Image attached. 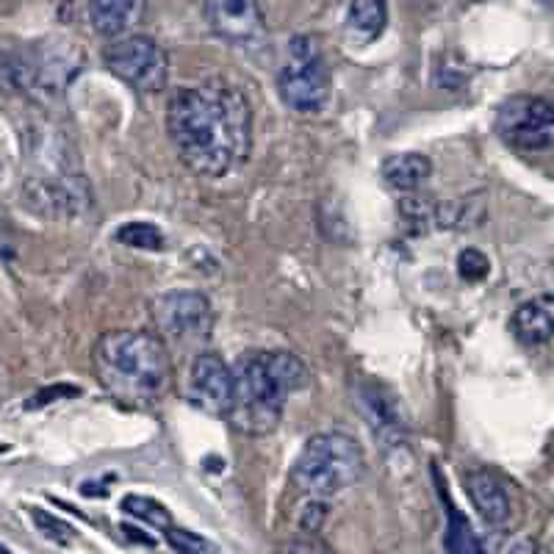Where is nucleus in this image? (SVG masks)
<instances>
[{"instance_id": "f257e3e1", "label": "nucleus", "mask_w": 554, "mask_h": 554, "mask_svg": "<svg viewBox=\"0 0 554 554\" xmlns=\"http://www.w3.org/2000/svg\"><path fill=\"white\" fill-rule=\"evenodd\" d=\"M167 131L178 158L194 175L225 178L250 156L253 114L236 86L205 81L169 97Z\"/></svg>"}, {"instance_id": "f03ea898", "label": "nucleus", "mask_w": 554, "mask_h": 554, "mask_svg": "<svg viewBox=\"0 0 554 554\" xmlns=\"http://www.w3.org/2000/svg\"><path fill=\"white\" fill-rule=\"evenodd\" d=\"M92 366L106 394L128 408L156 405L172 383L167 344L145 330L103 333L92 352Z\"/></svg>"}, {"instance_id": "7ed1b4c3", "label": "nucleus", "mask_w": 554, "mask_h": 554, "mask_svg": "<svg viewBox=\"0 0 554 554\" xmlns=\"http://www.w3.org/2000/svg\"><path fill=\"white\" fill-rule=\"evenodd\" d=\"M311 372L294 352H244L233 363V408L228 422L247 435L275 430L286 408V399L302 391Z\"/></svg>"}, {"instance_id": "20e7f679", "label": "nucleus", "mask_w": 554, "mask_h": 554, "mask_svg": "<svg viewBox=\"0 0 554 554\" xmlns=\"http://www.w3.org/2000/svg\"><path fill=\"white\" fill-rule=\"evenodd\" d=\"M363 471H366V460L358 441L347 433L330 430V433L314 435L305 444L291 477L302 494H308L311 499H327L361 482Z\"/></svg>"}, {"instance_id": "39448f33", "label": "nucleus", "mask_w": 554, "mask_h": 554, "mask_svg": "<svg viewBox=\"0 0 554 554\" xmlns=\"http://www.w3.org/2000/svg\"><path fill=\"white\" fill-rule=\"evenodd\" d=\"M283 103L297 114H319L330 100V70L319 50V42L300 34L289 42L286 61L277 75Z\"/></svg>"}, {"instance_id": "423d86ee", "label": "nucleus", "mask_w": 554, "mask_h": 554, "mask_svg": "<svg viewBox=\"0 0 554 554\" xmlns=\"http://www.w3.org/2000/svg\"><path fill=\"white\" fill-rule=\"evenodd\" d=\"M150 314L161 338L181 350L205 344L214 330V308L203 291H164L150 302Z\"/></svg>"}, {"instance_id": "0eeeda50", "label": "nucleus", "mask_w": 554, "mask_h": 554, "mask_svg": "<svg viewBox=\"0 0 554 554\" xmlns=\"http://www.w3.org/2000/svg\"><path fill=\"white\" fill-rule=\"evenodd\" d=\"M494 128L499 139L521 153L554 150V106L541 97L516 95L496 111Z\"/></svg>"}, {"instance_id": "6e6552de", "label": "nucleus", "mask_w": 554, "mask_h": 554, "mask_svg": "<svg viewBox=\"0 0 554 554\" xmlns=\"http://www.w3.org/2000/svg\"><path fill=\"white\" fill-rule=\"evenodd\" d=\"M106 67L142 95L161 92L169 78V59L164 48L156 39L142 37V34H131L109 45Z\"/></svg>"}, {"instance_id": "1a4fd4ad", "label": "nucleus", "mask_w": 554, "mask_h": 554, "mask_svg": "<svg viewBox=\"0 0 554 554\" xmlns=\"http://www.w3.org/2000/svg\"><path fill=\"white\" fill-rule=\"evenodd\" d=\"M183 399L208 416L228 419L233 408V366L214 352L194 355L183 380Z\"/></svg>"}, {"instance_id": "9d476101", "label": "nucleus", "mask_w": 554, "mask_h": 554, "mask_svg": "<svg viewBox=\"0 0 554 554\" xmlns=\"http://www.w3.org/2000/svg\"><path fill=\"white\" fill-rule=\"evenodd\" d=\"M25 197L34 211L53 219L78 217L89 208V189L81 178H73V175L28 181L25 183Z\"/></svg>"}, {"instance_id": "9b49d317", "label": "nucleus", "mask_w": 554, "mask_h": 554, "mask_svg": "<svg viewBox=\"0 0 554 554\" xmlns=\"http://www.w3.org/2000/svg\"><path fill=\"white\" fill-rule=\"evenodd\" d=\"M205 12L219 37L250 48L264 39V17L258 0H205Z\"/></svg>"}, {"instance_id": "f8f14e48", "label": "nucleus", "mask_w": 554, "mask_h": 554, "mask_svg": "<svg viewBox=\"0 0 554 554\" xmlns=\"http://www.w3.org/2000/svg\"><path fill=\"white\" fill-rule=\"evenodd\" d=\"M355 399H358V413H363V419L369 422L377 444L386 449H399L405 444V424L399 419L397 405L388 397L386 388L372 380H363L355 388Z\"/></svg>"}, {"instance_id": "ddd939ff", "label": "nucleus", "mask_w": 554, "mask_h": 554, "mask_svg": "<svg viewBox=\"0 0 554 554\" xmlns=\"http://www.w3.org/2000/svg\"><path fill=\"white\" fill-rule=\"evenodd\" d=\"M150 0H89V20L100 37L122 39L142 23Z\"/></svg>"}, {"instance_id": "4468645a", "label": "nucleus", "mask_w": 554, "mask_h": 554, "mask_svg": "<svg viewBox=\"0 0 554 554\" xmlns=\"http://www.w3.org/2000/svg\"><path fill=\"white\" fill-rule=\"evenodd\" d=\"M510 327H513V336L527 347L546 344L554 336V294H538L524 305H518Z\"/></svg>"}, {"instance_id": "2eb2a0df", "label": "nucleus", "mask_w": 554, "mask_h": 554, "mask_svg": "<svg viewBox=\"0 0 554 554\" xmlns=\"http://www.w3.org/2000/svg\"><path fill=\"white\" fill-rule=\"evenodd\" d=\"M466 494H469L471 505L477 507V513H480L488 524H505L507 518H510V496H507L505 485L499 482L496 474L485 469H477L466 474Z\"/></svg>"}, {"instance_id": "dca6fc26", "label": "nucleus", "mask_w": 554, "mask_h": 554, "mask_svg": "<svg viewBox=\"0 0 554 554\" xmlns=\"http://www.w3.org/2000/svg\"><path fill=\"white\" fill-rule=\"evenodd\" d=\"M435 485H438V494H441V505H444L446 513V532H444V549L446 554H485V546H482L480 535L474 532L471 521L466 518V513L460 510L452 496L444 488V480H441V471H433Z\"/></svg>"}, {"instance_id": "f3484780", "label": "nucleus", "mask_w": 554, "mask_h": 554, "mask_svg": "<svg viewBox=\"0 0 554 554\" xmlns=\"http://www.w3.org/2000/svg\"><path fill=\"white\" fill-rule=\"evenodd\" d=\"M45 81V67L28 50L0 45V89L28 92Z\"/></svg>"}, {"instance_id": "a211bd4d", "label": "nucleus", "mask_w": 554, "mask_h": 554, "mask_svg": "<svg viewBox=\"0 0 554 554\" xmlns=\"http://www.w3.org/2000/svg\"><path fill=\"white\" fill-rule=\"evenodd\" d=\"M433 175V161L422 153H397L383 161V181L394 192L413 194Z\"/></svg>"}, {"instance_id": "6ab92c4d", "label": "nucleus", "mask_w": 554, "mask_h": 554, "mask_svg": "<svg viewBox=\"0 0 554 554\" xmlns=\"http://www.w3.org/2000/svg\"><path fill=\"white\" fill-rule=\"evenodd\" d=\"M386 20V0H352L350 14H347V34L358 45H366V42H374L386 31Z\"/></svg>"}, {"instance_id": "aec40b11", "label": "nucleus", "mask_w": 554, "mask_h": 554, "mask_svg": "<svg viewBox=\"0 0 554 554\" xmlns=\"http://www.w3.org/2000/svg\"><path fill=\"white\" fill-rule=\"evenodd\" d=\"M122 510H125L128 516L139 518V521L147 524V527H153V530L167 532L175 527V524H172V513H169L167 507L161 505V502L150 499V496L128 494L125 499H122Z\"/></svg>"}, {"instance_id": "412c9836", "label": "nucleus", "mask_w": 554, "mask_h": 554, "mask_svg": "<svg viewBox=\"0 0 554 554\" xmlns=\"http://www.w3.org/2000/svg\"><path fill=\"white\" fill-rule=\"evenodd\" d=\"M117 241L133 250H147V253H158L164 250V233L153 225V222H128L117 230Z\"/></svg>"}, {"instance_id": "4be33fe9", "label": "nucleus", "mask_w": 554, "mask_h": 554, "mask_svg": "<svg viewBox=\"0 0 554 554\" xmlns=\"http://www.w3.org/2000/svg\"><path fill=\"white\" fill-rule=\"evenodd\" d=\"M167 535V543L178 554H217L219 546L211 538H205L200 532L183 530V527H172V530L164 532Z\"/></svg>"}, {"instance_id": "5701e85b", "label": "nucleus", "mask_w": 554, "mask_h": 554, "mask_svg": "<svg viewBox=\"0 0 554 554\" xmlns=\"http://www.w3.org/2000/svg\"><path fill=\"white\" fill-rule=\"evenodd\" d=\"M458 272L466 283H480L491 272V261L488 255L477 250V247H466L463 253L458 255Z\"/></svg>"}, {"instance_id": "b1692460", "label": "nucleus", "mask_w": 554, "mask_h": 554, "mask_svg": "<svg viewBox=\"0 0 554 554\" xmlns=\"http://www.w3.org/2000/svg\"><path fill=\"white\" fill-rule=\"evenodd\" d=\"M327 505L325 499H308L300 510V530L305 535H316V532L325 527Z\"/></svg>"}, {"instance_id": "393cba45", "label": "nucleus", "mask_w": 554, "mask_h": 554, "mask_svg": "<svg viewBox=\"0 0 554 554\" xmlns=\"http://www.w3.org/2000/svg\"><path fill=\"white\" fill-rule=\"evenodd\" d=\"M34 521H37V527L48 535L50 541L61 543V546H67V543L75 538V532L70 530L64 521L48 516V513H42V510H34Z\"/></svg>"}, {"instance_id": "a878e982", "label": "nucleus", "mask_w": 554, "mask_h": 554, "mask_svg": "<svg viewBox=\"0 0 554 554\" xmlns=\"http://www.w3.org/2000/svg\"><path fill=\"white\" fill-rule=\"evenodd\" d=\"M277 554H333L330 552V546L322 543L316 535H300V538H294V541L283 543V549Z\"/></svg>"}, {"instance_id": "bb28decb", "label": "nucleus", "mask_w": 554, "mask_h": 554, "mask_svg": "<svg viewBox=\"0 0 554 554\" xmlns=\"http://www.w3.org/2000/svg\"><path fill=\"white\" fill-rule=\"evenodd\" d=\"M9 255H12V225L0 211V261H6Z\"/></svg>"}, {"instance_id": "cd10ccee", "label": "nucleus", "mask_w": 554, "mask_h": 554, "mask_svg": "<svg viewBox=\"0 0 554 554\" xmlns=\"http://www.w3.org/2000/svg\"><path fill=\"white\" fill-rule=\"evenodd\" d=\"M507 554H538V543L532 541V538H518V541H513V546L507 549Z\"/></svg>"}, {"instance_id": "c85d7f7f", "label": "nucleus", "mask_w": 554, "mask_h": 554, "mask_svg": "<svg viewBox=\"0 0 554 554\" xmlns=\"http://www.w3.org/2000/svg\"><path fill=\"white\" fill-rule=\"evenodd\" d=\"M122 532H125V535H131V541H136V543H145V546H153V541H150V538H147L145 532L133 530L131 524H125V527H122Z\"/></svg>"}]
</instances>
